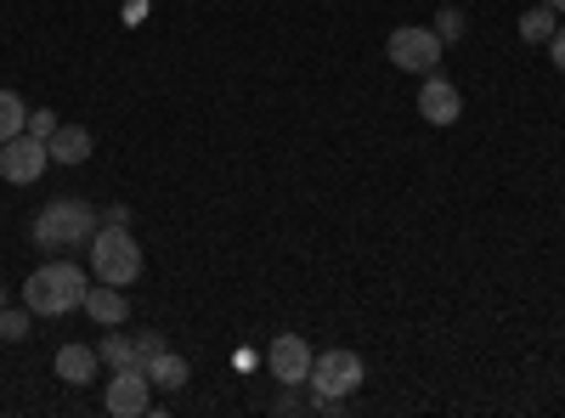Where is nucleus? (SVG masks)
Listing matches in <instances>:
<instances>
[{"instance_id": "obj_8", "label": "nucleus", "mask_w": 565, "mask_h": 418, "mask_svg": "<svg viewBox=\"0 0 565 418\" xmlns=\"http://www.w3.org/2000/svg\"><path fill=\"white\" fill-rule=\"evenodd\" d=\"M148 390H153L148 367H119V374L108 379V390H103V407L114 418H141L148 412Z\"/></svg>"}, {"instance_id": "obj_6", "label": "nucleus", "mask_w": 565, "mask_h": 418, "mask_svg": "<svg viewBox=\"0 0 565 418\" xmlns=\"http://www.w3.org/2000/svg\"><path fill=\"white\" fill-rule=\"evenodd\" d=\"M45 164H52V148L29 130L12 136V142H0V175H7L12 187H34V181L45 175Z\"/></svg>"}, {"instance_id": "obj_4", "label": "nucleus", "mask_w": 565, "mask_h": 418, "mask_svg": "<svg viewBox=\"0 0 565 418\" xmlns=\"http://www.w3.org/2000/svg\"><path fill=\"white\" fill-rule=\"evenodd\" d=\"M441 34L436 29H424V23H407V29H391L385 40V57L402 68V74H436L441 68Z\"/></svg>"}, {"instance_id": "obj_23", "label": "nucleus", "mask_w": 565, "mask_h": 418, "mask_svg": "<svg viewBox=\"0 0 565 418\" xmlns=\"http://www.w3.org/2000/svg\"><path fill=\"white\" fill-rule=\"evenodd\" d=\"M0 306H7V289H0Z\"/></svg>"}, {"instance_id": "obj_11", "label": "nucleus", "mask_w": 565, "mask_h": 418, "mask_svg": "<svg viewBox=\"0 0 565 418\" xmlns=\"http://www.w3.org/2000/svg\"><path fill=\"white\" fill-rule=\"evenodd\" d=\"M79 311H90V322L97 329H119V322L130 317V300L114 289V283H97V289H85V306Z\"/></svg>"}, {"instance_id": "obj_1", "label": "nucleus", "mask_w": 565, "mask_h": 418, "mask_svg": "<svg viewBox=\"0 0 565 418\" xmlns=\"http://www.w3.org/2000/svg\"><path fill=\"white\" fill-rule=\"evenodd\" d=\"M97 204L90 199H52L40 215H34V249L57 255V249H90V238H97Z\"/></svg>"}, {"instance_id": "obj_16", "label": "nucleus", "mask_w": 565, "mask_h": 418, "mask_svg": "<svg viewBox=\"0 0 565 418\" xmlns=\"http://www.w3.org/2000/svg\"><path fill=\"white\" fill-rule=\"evenodd\" d=\"M521 40L548 45V40H554V7H532V12H521Z\"/></svg>"}, {"instance_id": "obj_14", "label": "nucleus", "mask_w": 565, "mask_h": 418, "mask_svg": "<svg viewBox=\"0 0 565 418\" xmlns=\"http://www.w3.org/2000/svg\"><path fill=\"white\" fill-rule=\"evenodd\" d=\"M97 356H103V367H148L141 362V351H136V340H125V334H103V345H97Z\"/></svg>"}, {"instance_id": "obj_13", "label": "nucleus", "mask_w": 565, "mask_h": 418, "mask_svg": "<svg viewBox=\"0 0 565 418\" xmlns=\"http://www.w3.org/2000/svg\"><path fill=\"white\" fill-rule=\"evenodd\" d=\"M148 379H153L159 390H181L186 379H193V367H186V356H175V351L164 345V351L148 362Z\"/></svg>"}, {"instance_id": "obj_10", "label": "nucleus", "mask_w": 565, "mask_h": 418, "mask_svg": "<svg viewBox=\"0 0 565 418\" xmlns=\"http://www.w3.org/2000/svg\"><path fill=\"white\" fill-rule=\"evenodd\" d=\"M97 367H103V356H97V345H63L57 351V362H52V374L63 379V385H90L97 379Z\"/></svg>"}, {"instance_id": "obj_21", "label": "nucleus", "mask_w": 565, "mask_h": 418, "mask_svg": "<svg viewBox=\"0 0 565 418\" xmlns=\"http://www.w3.org/2000/svg\"><path fill=\"white\" fill-rule=\"evenodd\" d=\"M548 57H554V68L565 74V29H554V40H548Z\"/></svg>"}, {"instance_id": "obj_9", "label": "nucleus", "mask_w": 565, "mask_h": 418, "mask_svg": "<svg viewBox=\"0 0 565 418\" xmlns=\"http://www.w3.org/2000/svg\"><path fill=\"white\" fill-rule=\"evenodd\" d=\"M458 114H463V90L452 79H441V74H424V85H418V119L424 125H458Z\"/></svg>"}, {"instance_id": "obj_3", "label": "nucleus", "mask_w": 565, "mask_h": 418, "mask_svg": "<svg viewBox=\"0 0 565 418\" xmlns=\"http://www.w3.org/2000/svg\"><path fill=\"white\" fill-rule=\"evenodd\" d=\"M90 271H97V283H114V289H130L141 277V244L130 238V226H114L103 221L97 238H90Z\"/></svg>"}, {"instance_id": "obj_17", "label": "nucleus", "mask_w": 565, "mask_h": 418, "mask_svg": "<svg viewBox=\"0 0 565 418\" xmlns=\"http://www.w3.org/2000/svg\"><path fill=\"white\" fill-rule=\"evenodd\" d=\"M29 317H34L29 306H0V340H12V345L29 340Z\"/></svg>"}, {"instance_id": "obj_2", "label": "nucleus", "mask_w": 565, "mask_h": 418, "mask_svg": "<svg viewBox=\"0 0 565 418\" xmlns=\"http://www.w3.org/2000/svg\"><path fill=\"white\" fill-rule=\"evenodd\" d=\"M85 289H90L85 266H74V260H45L40 271H29L23 306H29L34 317H68V311L85 306Z\"/></svg>"}, {"instance_id": "obj_19", "label": "nucleus", "mask_w": 565, "mask_h": 418, "mask_svg": "<svg viewBox=\"0 0 565 418\" xmlns=\"http://www.w3.org/2000/svg\"><path fill=\"white\" fill-rule=\"evenodd\" d=\"M52 130H57V114L29 108V136H40V142H52Z\"/></svg>"}, {"instance_id": "obj_12", "label": "nucleus", "mask_w": 565, "mask_h": 418, "mask_svg": "<svg viewBox=\"0 0 565 418\" xmlns=\"http://www.w3.org/2000/svg\"><path fill=\"white\" fill-rule=\"evenodd\" d=\"M45 148H52L57 164H85V159H90V130H85V125H57Z\"/></svg>"}, {"instance_id": "obj_7", "label": "nucleus", "mask_w": 565, "mask_h": 418, "mask_svg": "<svg viewBox=\"0 0 565 418\" xmlns=\"http://www.w3.org/2000/svg\"><path fill=\"white\" fill-rule=\"evenodd\" d=\"M311 356H317V351H311L300 334H277V340L266 345V367H271V379H277V385H289V390L311 379Z\"/></svg>"}, {"instance_id": "obj_22", "label": "nucleus", "mask_w": 565, "mask_h": 418, "mask_svg": "<svg viewBox=\"0 0 565 418\" xmlns=\"http://www.w3.org/2000/svg\"><path fill=\"white\" fill-rule=\"evenodd\" d=\"M548 7H554V12H559V18H565V0H548Z\"/></svg>"}, {"instance_id": "obj_15", "label": "nucleus", "mask_w": 565, "mask_h": 418, "mask_svg": "<svg viewBox=\"0 0 565 418\" xmlns=\"http://www.w3.org/2000/svg\"><path fill=\"white\" fill-rule=\"evenodd\" d=\"M29 130V103L18 90H0V142H12V136Z\"/></svg>"}, {"instance_id": "obj_18", "label": "nucleus", "mask_w": 565, "mask_h": 418, "mask_svg": "<svg viewBox=\"0 0 565 418\" xmlns=\"http://www.w3.org/2000/svg\"><path fill=\"white\" fill-rule=\"evenodd\" d=\"M430 29H436V34H441V45H458V40H463V29H469V18H463V12H458V7H441V12H436V23H430Z\"/></svg>"}, {"instance_id": "obj_5", "label": "nucleus", "mask_w": 565, "mask_h": 418, "mask_svg": "<svg viewBox=\"0 0 565 418\" xmlns=\"http://www.w3.org/2000/svg\"><path fill=\"white\" fill-rule=\"evenodd\" d=\"M362 379H367V367H362L356 351H322V356H311V379L306 385L317 396H351Z\"/></svg>"}, {"instance_id": "obj_20", "label": "nucleus", "mask_w": 565, "mask_h": 418, "mask_svg": "<svg viewBox=\"0 0 565 418\" xmlns=\"http://www.w3.org/2000/svg\"><path fill=\"white\" fill-rule=\"evenodd\" d=\"M136 351H141V362H153V356L164 351V334H153V329H148V334H136Z\"/></svg>"}]
</instances>
